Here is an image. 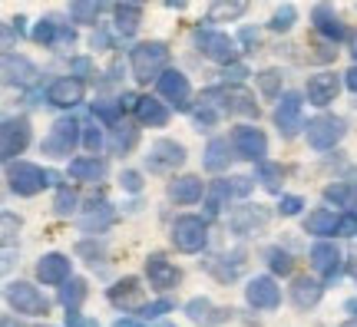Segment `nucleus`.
Instances as JSON below:
<instances>
[{
  "label": "nucleus",
  "mask_w": 357,
  "mask_h": 327,
  "mask_svg": "<svg viewBox=\"0 0 357 327\" xmlns=\"http://www.w3.org/2000/svg\"><path fill=\"white\" fill-rule=\"evenodd\" d=\"M202 100L215 102L218 109H222V113H229V116H258L255 96H252L245 86H238V83H222V86L205 89Z\"/></svg>",
  "instance_id": "f257e3e1"
},
{
  "label": "nucleus",
  "mask_w": 357,
  "mask_h": 327,
  "mask_svg": "<svg viewBox=\"0 0 357 327\" xmlns=\"http://www.w3.org/2000/svg\"><path fill=\"white\" fill-rule=\"evenodd\" d=\"M169 70V47L159 43V40H149V43H139L132 50V76L139 83H149V79H159V76Z\"/></svg>",
  "instance_id": "f03ea898"
},
{
  "label": "nucleus",
  "mask_w": 357,
  "mask_h": 327,
  "mask_svg": "<svg viewBox=\"0 0 357 327\" xmlns=\"http://www.w3.org/2000/svg\"><path fill=\"white\" fill-rule=\"evenodd\" d=\"M7 182H10V192L30 199V195H37L40 189L50 185L53 172H43V169L33 165V162H10L7 165Z\"/></svg>",
  "instance_id": "7ed1b4c3"
},
{
  "label": "nucleus",
  "mask_w": 357,
  "mask_h": 327,
  "mask_svg": "<svg viewBox=\"0 0 357 327\" xmlns=\"http://www.w3.org/2000/svg\"><path fill=\"white\" fill-rule=\"evenodd\" d=\"M172 245L185 254L202 252L205 245H208V225H205L199 215H182V218H176V225H172Z\"/></svg>",
  "instance_id": "20e7f679"
},
{
  "label": "nucleus",
  "mask_w": 357,
  "mask_h": 327,
  "mask_svg": "<svg viewBox=\"0 0 357 327\" xmlns=\"http://www.w3.org/2000/svg\"><path fill=\"white\" fill-rule=\"evenodd\" d=\"M195 43H199V50L208 56V60H215V63H235L238 60V40L229 37V33H218V30H195Z\"/></svg>",
  "instance_id": "39448f33"
},
{
  "label": "nucleus",
  "mask_w": 357,
  "mask_h": 327,
  "mask_svg": "<svg viewBox=\"0 0 357 327\" xmlns=\"http://www.w3.org/2000/svg\"><path fill=\"white\" fill-rule=\"evenodd\" d=\"M77 142H79V123L77 119H70V116H63V119H56V123L50 126V132H47V139H43L40 149L47 152V155H60V159H66V155H73Z\"/></svg>",
  "instance_id": "423d86ee"
},
{
  "label": "nucleus",
  "mask_w": 357,
  "mask_h": 327,
  "mask_svg": "<svg viewBox=\"0 0 357 327\" xmlns=\"http://www.w3.org/2000/svg\"><path fill=\"white\" fill-rule=\"evenodd\" d=\"M26 146H30V119L26 116L3 119V126H0V155H3V162H13Z\"/></svg>",
  "instance_id": "0eeeda50"
},
{
  "label": "nucleus",
  "mask_w": 357,
  "mask_h": 327,
  "mask_svg": "<svg viewBox=\"0 0 357 327\" xmlns=\"http://www.w3.org/2000/svg\"><path fill=\"white\" fill-rule=\"evenodd\" d=\"M305 136H307V146H314V149H334L344 139V119L328 116V113L314 116L305 126Z\"/></svg>",
  "instance_id": "6e6552de"
},
{
  "label": "nucleus",
  "mask_w": 357,
  "mask_h": 327,
  "mask_svg": "<svg viewBox=\"0 0 357 327\" xmlns=\"http://www.w3.org/2000/svg\"><path fill=\"white\" fill-rule=\"evenodd\" d=\"M7 301H10V307L17 314L37 317V314H47V311H50L47 298H43L33 284H26V281H10V284H7Z\"/></svg>",
  "instance_id": "1a4fd4ad"
},
{
  "label": "nucleus",
  "mask_w": 357,
  "mask_h": 327,
  "mask_svg": "<svg viewBox=\"0 0 357 327\" xmlns=\"http://www.w3.org/2000/svg\"><path fill=\"white\" fill-rule=\"evenodd\" d=\"M231 142H235L238 159H248V162H265L268 139H265V132H261V129H255V126H235V129H231Z\"/></svg>",
  "instance_id": "9d476101"
},
{
  "label": "nucleus",
  "mask_w": 357,
  "mask_h": 327,
  "mask_svg": "<svg viewBox=\"0 0 357 327\" xmlns=\"http://www.w3.org/2000/svg\"><path fill=\"white\" fill-rule=\"evenodd\" d=\"M182 162H185V149L178 142H172V139H159L149 149V155H146V169L149 172H172Z\"/></svg>",
  "instance_id": "9b49d317"
},
{
  "label": "nucleus",
  "mask_w": 357,
  "mask_h": 327,
  "mask_svg": "<svg viewBox=\"0 0 357 327\" xmlns=\"http://www.w3.org/2000/svg\"><path fill=\"white\" fill-rule=\"evenodd\" d=\"M146 277H149V284H153L155 291H172V288H178L182 271L169 261L166 254H149V258H146Z\"/></svg>",
  "instance_id": "f8f14e48"
},
{
  "label": "nucleus",
  "mask_w": 357,
  "mask_h": 327,
  "mask_svg": "<svg viewBox=\"0 0 357 327\" xmlns=\"http://www.w3.org/2000/svg\"><path fill=\"white\" fill-rule=\"evenodd\" d=\"M275 126L281 129V136L291 139L298 129H305L301 123V96L298 93H284L278 102V109H275Z\"/></svg>",
  "instance_id": "ddd939ff"
},
{
  "label": "nucleus",
  "mask_w": 357,
  "mask_h": 327,
  "mask_svg": "<svg viewBox=\"0 0 357 327\" xmlns=\"http://www.w3.org/2000/svg\"><path fill=\"white\" fill-rule=\"evenodd\" d=\"M155 83H159V93H162L176 109H189L192 86H189V79H185V73H178V70H166Z\"/></svg>",
  "instance_id": "4468645a"
},
{
  "label": "nucleus",
  "mask_w": 357,
  "mask_h": 327,
  "mask_svg": "<svg viewBox=\"0 0 357 327\" xmlns=\"http://www.w3.org/2000/svg\"><path fill=\"white\" fill-rule=\"evenodd\" d=\"M307 102H314V106H328V102L337 100V93H341V76L337 73H314L311 79H307Z\"/></svg>",
  "instance_id": "2eb2a0df"
},
{
  "label": "nucleus",
  "mask_w": 357,
  "mask_h": 327,
  "mask_svg": "<svg viewBox=\"0 0 357 327\" xmlns=\"http://www.w3.org/2000/svg\"><path fill=\"white\" fill-rule=\"evenodd\" d=\"M47 100H50L53 106H60V109H73V106L83 102V83H79L77 76H60V79L50 83Z\"/></svg>",
  "instance_id": "dca6fc26"
},
{
  "label": "nucleus",
  "mask_w": 357,
  "mask_h": 327,
  "mask_svg": "<svg viewBox=\"0 0 357 327\" xmlns=\"http://www.w3.org/2000/svg\"><path fill=\"white\" fill-rule=\"evenodd\" d=\"M37 66L30 63L26 56H17V53H3V83L7 86H30L37 79Z\"/></svg>",
  "instance_id": "f3484780"
},
{
  "label": "nucleus",
  "mask_w": 357,
  "mask_h": 327,
  "mask_svg": "<svg viewBox=\"0 0 357 327\" xmlns=\"http://www.w3.org/2000/svg\"><path fill=\"white\" fill-rule=\"evenodd\" d=\"M245 298H248V304L258 307V311H271V307H278L281 291H278V284H275L271 277H255V281H248Z\"/></svg>",
  "instance_id": "a211bd4d"
},
{
  "label": "nucleus",
  "mask_w": 357,
  "mask_h": 327,
  "mask_svg": "<svg viewBox=\"0 0 357 327\" xmlns=\"http://www.w3.org/2000/svg\"><path fill=\"white\" fill-rule=\"evenodd\" d=\"M311 268L324 277H334L337 275V268H341V252H337V245L334 241H314L311 245Z\"/></svg>",
  "instance_id": "6ab92c4d"
},
{
  "label": "nucleus",
  "mask_w": 357,
  "mask_h": 327,
  "mask_svg": "<svg viewBox=\"0 0 357 327\" xmlns=\"http://www.w3.org/2000/svg\"><path fill=\"white\" fill-rule=\"evenodd\" d=\"M109 301H113L116 307H123V311H136V307H142L139 277H123V281H116L113 288H109Z\"/></svg>",
  "instance_id": "aec40b11"
},
{
  "label": "nucleus",
  "mask_w": 357,
  "mask_h": 327,
  "mask_svg": "<svg viewBox=\"0 0 357 327\" xmlns=\"http://www.w3.org/2000/svg\"><path fill=\"white\" fill-rule=\"evenodd\" d=\"M235 155H238V152H235V142H231V139H212V142L205 146L202 165L208 172H222V169H229V162Z\"/></svg>",
  "instance_id": "412c9836"
},
{
  "label": "nucleus",
  "mask_w": 357,
  "mask_h": 327,
  "mask_svg": "<svg viewBox=\"0 0 357 327\" xmlns=\"http://www.w3.org/2000/svg\"><path fill=\"white\" fill-rule=\"evenodd\" d=\"M169 199L178 201V205H192V201L205 199V185L199 176H182L169 182Z\"/></svg>",
  "instance_id": "4be33fe9"
},
{
  "label": "nucleus",
  "mask_w": 357,
  "mask_h": 327,
  "mask_svg": "<svg viewBox=\"0 0 357 327\" xmlns=\"http://www.w3.org/2000/svg\"><path fill=\"white\" fill-rule=\"evenodd\" d=\"M37 277L43 284H63L70 277V258L66 254H43L37 264Z\"/></svg>",
  "instance_id": "5701e85b"
},
{
  "label": "nucleus",
  "mask_w": 357,
  "mask_h": 327,
  "mask_svg": "<svg viewBox=\"0 0 357 327\" xmlns=\"http://www.w3.org/2000/svg\"><path fill=\"white\" fill-rule=\"evenodd\" d=\"M268 222V212L265 205H242V208H235L231 215V231L235 235H248V231H255Z\"/></svg>",
  "instance_id": "b1692460"
},
{
  "label": "nucleus",
  "mask_w": 357,
  "mask_h": 327,
  "mask_svg": "<svg viewBox=\"0 0 357 327\" xmlns=\"http://www.w3.org/2000/svg\"><path fill=\"white\" fill-rule=\"evenodd\" d=\"M185 314H189L195 324L215 327V324H222V321H225L231 311H225V307H212V304L205 301V298H192V301L185 304Z\"/></svg>",
  "instance_id": "393cba45"
},
{
  "label": "nucleus",
  "mask_w": 357,
  "mask_h": 327,
  "mask_svg": "<svg viewBox=\"0 0 357 327\" xmlns=\"http://www.w3.org/2000/svg\"><path fill=\"white\" fill-rule=\"evenodd\" d=\"M305 231L307 235H321V238L337 235V231H341V218H337L331 208H314V212L305 218Z\"/></svg>",
  "instance_id": "a878e982"
},
{
  "label": "nucleus",
  "mask_w": 357,
  "mask_h": 327,
  "mask_svg": "<svg viewBox=\"0 0 357 327\" xmlns=\"http://www.w3.org/2000/svg\"><path fill=\"white\" fill-rule=\"evenodd\" d=\"M136 119H139L142 126H166L169 123L166 102H159L155 96H139L136 100Z\"/></svg>",
  "instance_id": "bb28decb"
},
{
  "label": "nucleus",
  "mask_w": 357,
  "mask_h": 327,
  "mask_svg": "<svg viewBox=\"0 0 357 327\" xmlns=\"http://www.w3.org/2000/svg\"><path fill=\"white\" fill-rule=\"evenodd\" d=\"M245 268V252L242 248H235L231 254H218L215 261H208V271L218 277V281H235V277L242 275Z\"/></svg>",
  "instance_id": "cd10ccee"
},
{
  "label": "nucleus",
  "mask_w": 357,
  "mask_h": 327,
  "mask_svg": "<svg viewBox=\"0 0 357 327\" xmlns=\"http://www.w3.org/2000/svg\"><path fill=\"white\" fill-rule=\"evenodd\" d=\"M321 294H324L321 281H314V277H307V275H298V277H294L291 301L298 304V307H314V304L321 301Z\"/></svg>",
  "instance_id": "c85d7f7f"
},
{
  "label": "nucleus",
  "mask_w": 357,
  "mask_h": 327,
  "mask_svg": "<svg viewBox=\"0 0 357 327\" xmlns=\"http://www.w3.org/2000/svg\"><path fill=\"white\" fill-rule=\"evenodd\" d=\"M116 222V212L106 205V201H89L86 212H83V218H79V225L86 228V231H102V228H109Z\"/></svg>",
  "instance_id": "c756f323"
},
{
  "label": "nucleus",
  "mask_w": 357,
  "mask_h": 327,
  "mask_svg": "<svg viewBox=\"0 0 357 327\" xmlns=\"http://www.w3.org/2000/svg\"><path fill=\"white\" fill-rule=\"evenodd\" d=\"M102 176H106V162H102L100 155H93V152L70 162V178H77V182H96Z\"/></svg>",
  "instance_id": "7c9ffc66"
},
{
  "label": "nucleus",
  "mask_w": 357,
  "mask_h": 327,
  "mask_svg": "<svg viewBox=\"0 0 357 327\" xmlns=\"http://www.w3.org/2000/svg\"><path fill=\"white\" fill-rule=\"evenodd\" d=\"M314 26H318V33H324L328 40H344V37H347L344 24H341V20L334 17L328 3H321V7H314Z\"/></svg>",
  "instance_id": "2f4dec72"
},
{
  "label": "nucleus",
  "mask_w": 357,
  "mask_h": 327,
  "mask_svg": "<svg viewBox=\"0 0 357 327\" xmlns=\"http://www.w3.org/2000/svg\"><path fill=\"white\" fill-rule=\"evenodd\" d=\"M136 142H139V129L132 126V123H113V142H109V149H113L116 155L132 152Z\"/></svg>",
  "instance_id": "473e14b6"
},
{
  "label": "nucleus",
  "mask_w": 357,
  "mask_h": 327,
  "mask_svg": "<svg viewBox=\"0 0 357 327\" xmlns=\"http://www.w3.org/2000/svg\"><path fill=\"white\" fill-rule=\"evenodd\" d=\"M139 24H142V10H139V3H119L116 7V30L123 33V37H132L136 30H139Z\"/></svg>",
  "instance_id": "72a5a7b5"
},
{
  "label": "nucleus",
  "mask_w": 357,
  "mask_h": 327,
  "mask_svg": "<svg viewBox=\"0 0 357 327\" xmlns=\"http://www.w3.org/2000/svg\"><path fill=\"white\" fill-rule=\"evenodd\" d=\"M248 10V0H212V7H208V20H235V17H242Z\"/></svg>",
  "instance_id": "f704fd0d"
},
{
  "label": "nucleus",
  "mask_w": 357,
  "mask_h": 327,
  "mask_svg": "<svg viewBox=\"0 0 357 327\" xmlns=\"http://www.w3.org/2000/svg\"><path fill=\"white\" fill-rule=\"evenodd\" d=\"M83 298H86V281H79V277H66L63 281V288H60V304H63L66 311L70 307H79L83 304Z\"/></svg>",
  "instance_id": "c9c22d12"
},
{
  "label": "nucleus",
  "mask_w": 357,
  "mask_h": 327,
  "mask_svg": "<svg viewBox=\"0 0 357 327\" xmlns=\"http://www.w3.org/2000/svg\"><path fill=\"white\" fill-rule=\"evenodd\" d=\"M56 37H63L66 43H73V30H60L53 20H40V24L33 26V40H37V43H56Z\"/></svg>",
  "instance_id": "e433bc0d"
},
{
  "label": "nucleus",
  "mask_w": 357,
  "mask_h": 327,
  "mask_svg": "<svg viewBox=\"0 0 357 327\" xmlns=\"http://www.w3.org/2000/svg\"><path fill=\"white\" fill-rule=\"evenodd\" d=\"M235 192H231V182H215L212 185V192H205V208H208V215H218L222 208H225V199H231Z\"/></svg>",
  "instance_id": "4c0bfd02"
},
{
  "label": "nucleus",
  "mask_w": 357,
  "mask_h": 327,
  "mask_svg": "<svg viewBox=\"0 0 357 327\" xmlns=\"http://www.w3.org/2000/svg\"><path fill=\"white\" fill-rule=\"evenodd\" d=\"M70 17H73L77 24H96L100 0H73V3H70Z\"/></svg>",
  "instance_id": "58836bf2"
},
{
  "label": "nucleus",
  "mask_w": 357,
  "mask_h": 327,
  "mask_svg": "<svg viewBox=\"0 0 357 327\" xmlns=\"http://www.w3.org/2000/svg\"><path fill=\"white\" fill-rule=\"evenodd\" d=\"M281 178H284L281 165H275V162H258V182H261L268 192H281Z\"/></svg>",
  "instance_id": "ea45409f"
},
{
  "label": "nucleus",
  "mask_w": 357,
  "mask_h": 327,
  "mask_svg": "<svg viewBox=\"0 0 357 327\" xmlns=\"http://www.w3.org/2000/svg\"><path fill=\"white\" fill-rule=\"evenodd\" d=\"M258 89H261V96H268V100H278L281 96V70L258 73Z\"/></svg>",
  "instance_id": "a19ab883"
},
{
  "label": "nucleus",
  "mask_w": 357,
  "mask_h": 327,
  "mask_svg": "<svg viewBox=\"0 0 357 327\" xmlns=\"http://www.w3.org/2000/svg\"><path fill=\"white\" fill-rule=\"evenodd\" d=\"M202 106L192 113V119H195V126H202V129H208V126H215L218 123V116H222V109H218L215 102H208V100H199Z\"/></svg>",
  "instance_id": "79ce46f5"
},
{
  "label": "nucleus",
  "mask_w": 357,
  "mask_h": 327,
  "mask_svg": "<svg viewBox=\"0 0 357 327\" xmlns=\"http://www.w3.org/2000/svg\"><path fill=\"white\" fill-rule=\"evenodd\" d=\"M294 20H298V10H294L291 3H284V7H278L275 10V17H271V30H278V33H284V30H291Z\"/></svg>",
  "instance_id": "37998d69"
},
{
  "label": "nucleus",
  "mask_w": 357,
  "mask_h": 327,
  "mask_svg": "<svg viewBox=\"0 0 357 327\" xmlns=\"http://www.w3.org/2000/svg\"><path fill=\"white\" fill-rule=\"evenodd\" d=\"M268 264H271V271H275V275H291L294 271L291 254L281 252V248H271V252H268Z\"/></svg>",
  "instance_id": "c03bdc74"
},
{
  "label": "nucleus",
  "mask_w": 357,
  "mask_h": 327,
  "mask_svg": "<svg viewBox=\"0 0 357 327\" xmlns=\"http://www.w3.org/2000/svg\"><path fill=\"white\" fill-rule=\"evenodd\" d=\"M53 208H56V215H70L73 208H77V189H70V185H63V189L56 192V199H53Z\"/></svg>",
  "instance_id": "a18cd8bd"
},
{
  "label": "nucleus",
  "mask_w": 357,
  "mask_h": 327,
  "mask_svg": "<svg viewBox=\"0 0 357 327\" xmlns=\"http://www.w3.org/2000/svg\"><path fill=\"white\" fill-rule=\"evenodd\" d=\"M119 109H126L123 100L119 102H96V106H93V113L100 116V119H106V123H116V119H119Z\"/></svg>",
  "instance_id": "49530a36"
},
{
  "label": "nucleus",
  "mask_w": 357,
  "mask_h": 327,
  "mask_svg": "<svg viewBox=\"0 0 357 327\" xmlns=\"http://www.w3.org/2000/svg\"><path fill=\"white\" fill-rule=\"evenodd\" d=\"M83 146H86L93 155H100V149H102V132H100V126H96V123L83 129Z\"/></svg>",
  "instance_id": "de8ad7c7"
},
{
  "label": "nucleus",
  "mask_w": 357,
  "mask_h": 327,
  "mask_svg": "<svg viewBox=\"0 0 357 327\" xmlns=\"http://www.w3.org/2000/svg\"><path fill=\"white\" fill-rule=\"evenodd\" d=\"M245 76H248V66L238 63V60H235V63H225V70H222V79H225V83H242Z\"/></svg>",
  "instance_id": "09e8293b"
},
{
  "label": "nucleus",
  "mask_w": 357,
  "mask_h": 327,
  "mask_svg": "<svg viewBox=\"0 0 357 327\" xmlns=\"http://www.w3.org/2000/svg\"><path fill=\"white\" fill-rule=\"evenodd\" d=\"M166 311H172V301H169V298H162V301L142 304V307H139V317H162Z\"/></svg>",
  "instance_id": "8fccbe9b"
},
{
  "label": "nucleus",
  "mask_w": 357,
  "mask_h": 327,
  "mask_svg": "<svg viewBox=\"0 0 357 327\" xmlns=\"http://www.w3.org/2000/svg\"><path fill=\"white\" fill-rule=\"evenodd\" d=\"M324 199L334 201V205H351V189L347 185H328Z\"/></svg>",
  "instance_id": "3c124183"
},
{
  "label": "nucleus",
  "mask_w": 357,
  "mask_h": 327,
  "mask_svg": "<svg viewBox=\"0 0 357 327\" xmlns=\"http://www.w3.org/2000/svg\"><path fill=\"white\" fill-rule=\"evenodd\" d=\"M301 208H305V201L298 199V195H281V205H278L281 215H298Z\"/></svg>",
  "instance_id": "603ef678"
},
{
  "label": "nucleus",
  "mask_w": 357,
  "mask_h": 327,
  "mask_svg": "<svg viewBox=\"0 0 357 327\" xmlns=\"http://www.w3.org/2000/svg\"><path fill=\"white\" fill-rule=\"evenodd\" d=\"M119 182H123V189H126V192H139L142 189L139 172H123V176H119Z\"/></svg>",
  "instance_id": "864d4df0"
},
{
  "label": "nucleus",
  "mask_w": 357,
  "mask_h": 327,
  "mask_svg": "<svg viewBox=\"0 0 357 327\" xmlns=\"http://www.w3.org/2000/svg\"><path fill=\"white\" fill-rule=\"evenodd\" d=\"M252 189V178L248 176H238V178H231V192H235V195H245V192Z\"/></svg>",
  "instance_id": "5fc2aeb1"
},
{
  "label": "nucleus",
  "mask_w": 357,
  "mask_h": 327,
  "mask_svg": "<svg viewBox=\"0 0 357 327\" xmlns=\"http://www.w3.org/2000/svg\"><path fill=\"white\" fill-rule=\"evenodd\" d=\"M109 43H113V40H109V33H106V30H96V33H93V47H100V50H109Z\"/></svg>",
  "instance_id": "6e6d98bb"
},
{
  "label": "nucleus",
  "mask_w": 357,
  "mask_h": 327,
  "mask_svg": "<svg viewBox=\"0 0 357 327\" xmlns=\"http://www.w3.org/2000/svg\"><path fill=\"white\" fill-rule=\"evenodd\" d=\"M344 83H347V89H354V93H357V63L344 73Z\"/></svg>",
  "instance_id": "4d7b16f0"
},
{
  "label": "nucleus",
  "mask_w": 357,
  "mask_h": 327,
  "mask_svg": "<svg viewBox=\"0 0 357 327\" xmlns=\"http://www.w3.org/2000/svg\"><path fill=\"white\" fill-rule=\"evenodd\" d=\"M73 70H77V73H93V63L79 56V60H73Z\"/></svg>",
  "instance_id": "13d9d810"
},
{
  "label": "nucleus",
  "mask_w": 357,
  "mask_h": 327,
  "mask_svg": "<svg viewBox=\"0 0 357 327\" xmlns=\"http://www.w3.org/2000/svg\"><path fill=\"white\" fill-rule=\"evenodd\" d=\"M113 327H146V324H142V321H132V317H119Z\"/></svg>",
  "instance_id": "bf43d9fd"
},
{
  "label": "nucleus",
  "mask_w": 357,
  "mask_h": 327,
  "mask_svg": "<svg viewBox=\"0 0 357 327\" xmlns=\"http://www.w3.org/2000/svg\"><path fill=\"white\" fill-rule=\"evenodd\" d=\"M185 3L189 0H166V7H172V10H185Z\"/></svg>",
  "instance_id": "052dcab7"
},
{
  "label": "nucleus",
  "mask_w": 357,
  "mask_h": 327,
  "mask_svg": "<svg viewBox=\"0 0 357 327\" xmlns=\"http://www.w3.org/2000/svg\"><path fill=\"white\" fill-rule=\"evenodd\" d=\"M341 327H357V321H347V324H341Z\"/></svg>",
  "instance_id": "680f3d73"
},
{
  "label": "nucleus",
  "mask_w": 357,
  "mask_h": 327,
  "mask_svg": "<svg viewBox=\"0 0 357 327\" xmlns=\"http://www.w3.org/2000/svg\"><path fill=\"white\" fill-rule=\"evenodd\" d=\"M354 60H357V40H354Z\"/></svg>",
  "instance_id": "e2e57ef3"
},
{
  "label": "nucleus",
  "mask_w": 357,
  "mask_h": 327,
  "mask_svg": "<svg viewBox=\"0 0 357 327\" xmlns=\"http://www.w3.org/2000/svg\"><path fill=\"white\" fill-rule=\"evenodd\" d=\"M126 3H142V0H126Z\"/></svg>",
  "instance_id": "0e129e2a"
},
{
  "label": "nucleus",
  "mask_w": 357,
  "mask_h": 327,
  "mask_svg": "<svg viewBox=\"0 0 357 327\" xmlns=\"http://www.w3.org/2000/svg\"><path fill=\"white\" fill-rule=\"evenodd\" d=\"M351 311H357V301H354V304H351Z\"/></svg>",
  "instance_id": "69168bd1"
},
{
  "label": "nucleus",
  "mask_w": 357,
  "mask_h": 327,
  "mask_svg": "<svg viewBox=\"0 0 357 327\" xmlns=\"http://www.w3.org/2000/svg\"><path fill=\"white\" fill-rule=\"evenodd\" d=\"M159 327H172V324H159Z\"/></svg>",
  "instance_id": "338daca9"
}]
</instances>
